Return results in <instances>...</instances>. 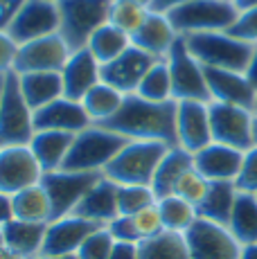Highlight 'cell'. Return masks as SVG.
<instances>
[{"label": "cell", "mask_w": 257, "mask_h": 259, "mask_svg": "<svg viewBox=\"0 0 257 259\" xmlns=\"http://www.w3.org/2000/svg\"><path fill=\"white\" fill-rule=\"evenodd\" d=\"M176 111L179 102H147L136 93L126 95L120 111L111 119L100 122V126L115 131L128 140H156L167 147H179L176 133Z\"/></svg>", "instance_id": "6da1fadb"}, {"label": "cell", "mask_w": 257, "mask_h": 259, "mask_svg": "<svg viewBox=\"0 0 257 259\" xmlns=\"http://www.w3.org/2000/svg\"><path fill=\"white\" fill-rule=\"evenodd\" d=\"M128 142L131 140L120 133L108 131L100 124H91L75 136V142H72L61 169L63 171H104V167Z\"/></svg>", "instance_id": "7a4b0ae2"}, {"label": "cell", "mask_w": 257, "mask_h": 259, "mask_svg": "<svg viewBox=\"0 0 257 259\" xmlns=\"http://www.w3.org/2000/svg\"><path fill=\"white\" fill-rule=\"evenodd\" d=\"M187 50L192 57L205 68H221V70L246 72L255 46L232 36L230 32H201L185 36Z\"/></svg>", "instance_id": "3957f363"}, {"label": "cell", "mask_w": 257, "mask_h": 259, "mask_svg": "<svg viewBox=\"0 0 257 259\" xmlns=\"http://www.w3.org/2000/svg\"><path fill=\"white\" fill-rule=\"evenodd\" d=\"M172 147L156 140H131L104 167V176L117 185H149L165 153Z\"/></svg>", "instance_id": "277c9868"}, {"label": "cell", "mask_w": 257, "mask_h": 259, "mask_svg": "<svg viewBox=\"0 0 257 259\" xmlns=\"http://www.w3.org/2000/svg\"><path fill=\"white\" fill-rule=\"evenodd\" d=\"M59 34L70 52L83 50L91 36L108 23L111 0H57Z\"/></svg>", "instance_id": "5b68a950"}, {"label": "cell", "mask_w": 257, "mask_h": 259, "mask_svg": "<svg viewBox=\"0 0 257 259\" xmlns=\"http://www.w3.org/2000/svg\"><path fill=\"white\" fill-rule=\"evenodd\" d=\"M181 36L201 32H228L239 18V9L226 0H190L165 14Z\"/></svg>", "instance_id": "8992f818"}, {"label": "cell", "mask_w": 257, "mask_h": 259, "mask_svg": "<svg viewBox=\"0 0 257 259\" xmlns=\"http://www.w3.org/2000/svg\"><path fill=\"white\" fill-rule=\"evenodd\" d=\"M36 133L34 111L23 97L21 81L14 70L5 72L3 104H0V147H23Z\"/></svg>", "instance_id": "52a82bcc"}, {"label": "cell", "mask_w": 257, "mask_h": 259, "mask_svg": "<svg viewBox=\"0 0 257 259\" xmlns=\"http://www.w3.org/2000/svg\"><path fill=\"white\" fill-rule=\"evenodd\" d=\"M165 61H167V68H169L172 95H174L176 102H185V99H194V102H205V104L212 102L203 66L187 50L185 36L179 34L172 50L167 52Z\"/></svg>", "instance_id": "ba28073f"}, {"label": "cell", "mask_w": 257, "mask_h": 259, "mask_svg": "<svg viewBox=\"0 0 257 259\" xmlns=\"http://www.w3.org/2000/svg\"><path fill=\"white\" fill-rule=\"evenodd\" d=\"M102 176L104 171H63V169L43 174L41 185L46 187L48 196H50L52 221L72 214V210L79 205V201L86 196L88 189Z\"/></svg>", "instance_id": "9c48e42d"}, {"label": "cell", "mask_w": 257, "mask_h": 259, "mask_svg": "<svg viewBox=\"0 0 257 259\" xmlns=\"http://www.w3.org/2000/svg\"><path fill=\"white\" fill-rule=\"evenodd\" d=\"M210 131H212V142L228 144L239 151H248L255 147L253 142V124H255V113L250 108L232 106L224 102H210Z\"/></svg>", "instance_id": "30bf717a"}, {"label": "cell", "mask_w": 257, "mask_h": 259, "mask_svg": "<svg viewBox=\"0 0 257 259\" xmlns=\"http://www.w3.org/2000/svg\"><path fill=\"white\" fill-rule=\"evenodd\" d=\"M185 243L192 259H239L241 252V243L228 228L201 217L185 232Z\"/></svg>", "instance_id": "8fae6325"}, {"label": "cell", "mask_w": 257, "mask_h": 259, "mask_svg": "<svg viewBox=\"0 0 257 259\" xmlns=\"http://www.w3.org/2000/svg\"><path fill=\"white\" fill-rule=\"evenodd\" d=\"M70 48L61 38V34H50V36L36 38L18 46L16 61H14V72L27 74V72H61L63 66L70 59Z\"/></svg>", "instance_id": "7c38bea8"}, {"label": "cell", "mask_w": 257, "mask_h": 259, "mask_svg": "<svg viewBox=\"0 0 257 259\" xmlns=\"http://www.w3.org/2000/svg\"><path fill=\"white\" fill-rule=\"evenodd\" d=\"M7 34L18 43H29L36 38L59 34V7L52 0H25L14 16Z\"/></svg>", "instance_id": "4fadbf2b"}, {"label": "cell", "mask_w": 257, "mask_h": 259, "mask_svg": "<svg viewBox=\"0 0 257 259\" xmlns=\"http://www.w3.org/2000/svg\"><path fill=\"white\" fill-rule=\"evenodd\" d=\"M43 169L34 158L29 144L23 147H0V192L18 194L21 189L41 183Z\"/></svg>", "instance_id": "5bb4252c"}, {"label": "cell", "mask_w": 257, "mask_h": 259, "mask_svg": "<svg viewBox=\"0 0 257 259\" xmlns=\"http://www.w3.org/2000/svg\"><path fill=\"white\" fill-rule=\"evenodd\" d=\"M156 61H160L154 54L145 52V50L131 46L117 59L104 63L102 66V81L113 86L115 91H120L122 95H131L138 91L140 81L145 79V74L151 70Z\"/></svg>", "instance_id": "9a60e30c"}, {"label": "cell", "mask_w": 257, "mask_h": 259, "mask_svg": "<svg viewBox=\"0 0 257 259\" xmlns=\"http://www.w3.org/2000/svg\"><path fill=\"white\" fill-rule=\"evenodd\" d=\"M100 228H104L102 223L88 221V219L75 217V214L57 219V221L48 223L41 255H77L81 243Z\"/></svg>", "instance_id": "2e32d148"}, {"label": "cell", "mask_w": 257, "mask_h": 259, "mask_svg": "<svg viewBox=\"0 0 257 259\" xmlns=\"http://www.w3.org/2000/svg\"><path fill=\"white\" fill-rule=\"evenodd\" d=\"M176 133H179V147L185 151L196 153L212 142L210 131V108L205 102L185 99L179 102L176 111Z\"/></svg>", "instance_id": "e0dca14e"}, {"label": "cell", "mask_w": 257, "mask_h": 259, "mask_svg": "<svg viewBox=\"0 0 257 259\" xmlns=\"http://www.w3.org/2000/svg\"><path fill=\"white\" fill-rule=\"evenodd\" d=\"M63 79V97L72 99V102H81L88 95V91L102 81V63L93 57L88 48L77 50L70 54L68 63L61 70Z\"/></svg>", "instance_id": "ac0fdd59"}, {"label": "cell", "mask_w": 257, "mask_h": 259, "mask_svg": "<svg viewBox=\"0 0 257 259\" xmlns=\"http://www.w3.org/2000/svg\"><path fill=\"white\" fill-rule=\"evenodd\" d=\"M86 108L81 102H72L68 97H59L50 102L48 106L34 111V128L36 131H66V133H79L91 126Z\"/></svg>", "instance_id": "d6986e66"}, {"label": "cell", "mask_w": 257, "mask_h": 259, "mask_svg": "<svg viewBox=\"0 0 257 259\" xmlns=\"http://www.w3.org/2000/svg\"><path fill=\"white\" fill-rule=\"evenodd\" d=\"M203 72H205L207 91H210L212 102H224V104H232V106H241L253 111L257 93L253 91V86H250V81L246 79L244 72L205 68V66H203Z\"/></svg>", "instance_id": "ffe728a7"}, {"label": "cell", "mask_w": 257, "mask_h": 259, "mask_svg": "<svg viewBox=\"0 0 257 259\" xmlns=\"http://www.w3.org/2000/svg\"><path fill=\"white\" fill-rule=\"evenodd\" d=\"M241 162H244V151L219 142H210L207 147L194 153V167L210 183L215 181L235 183L237 176H239Z\"/></svg>", "instance_id": "44dd1931"}, {"label": "cell", "mask_w": 257, "mask_h": 259, "mask_svg": "<svg viewBox=\"0 0 257 259\" xmlns=\"http://www.w3.org/2000/svg\"><path fill=\"white\" fill-rule=\"evenodd\" d=\"M117 189H120L117 183L102 176L95 185L88 189L86 196L79 201V205L72 210V214L106 226L115 217H120V212H117Z\"/></svg>", "instance_id": "7402d4cb"}, {"label": "cell", "mask_w": 257, "mask_h": 259, "mask_svg": "<svg viewBox=\"0 0 257 259\" xmlns=\"http://www.w3.org/2000/svg\"><path fill=\"white\" fill-rule=\"evenodd\" d=\"M176 38H179V34L172 27L169 18L165 14L149 12V16L145 18L140 29L131 36V46L145 50V52L154 54L158 59H165Z\"/></svg>", "instance_id": "603a6c76"}, {"label": "cell", "mask_w": 257, "mask_h": 259, "mask_svg": "<svg viewBox=\"0 0 257 259\" xmlns=\"http://www.w3.org/2000/svg\"><path fill=\"white\" fill-rule=\"evenodd\" d=\"M75 136L77 133H66V131H36L34 133L29 149H32L34 158L41 165L43 174L61 169L72 142H75Z\"/></svg>", "instance_id": "cb8c5ba5"}, {"label": "cell", "mask_w": 257, "mask_h": 259, "mask_svg": "<svg viewBox=\"0 0 257 259\" xmlns=\"http://www.w3.org/2000/svg\"><path fill=\"white\" fill-rule=\"evenodd\" d=\"M46 232H48V223H32V221H21V219H12L7 226H3L5 246L12 248L14 252L23 255L25 259H34L41 255Z\"/></svg>", "instance_id": "d4e9b609"}, {"label": "cell", "mask_w": 257, "mask_h": 259, "mask_svg": "<svg viewBox=\"0 0 257 259\" xmlns=\"http://www.w3.org/2000/svg\"><path fill=\"white\" fill-rule=\"evenodd\" d=\"M192 167H194V153L185 151L183 147H172L160 160V165L154 174V181H151V189H154L158 201L165 196H172L176 189V183Z\"/></svg>", "instance_id": "484cf974"}, {"label": "cell", "mask_w": 257, "mask_h": 259, "mask_svg": "<svg viewBox=\"0 0 257 259\" xmlns=\"http://www.w3.org/2000/svg\"><path fill=\"white\" fill-rule=\"evenodd\" d=\"M21 91L32 111L48 106L54 99L63 97V79L61 72H27L18 74Z\"/></svg>", "instance_id": "4316f807"}, {"label": "cell", "mask_w": 257, "mask_h": 259, "mask_svg": "<svg viewBox=\"0 0 257 259\" xmlns=\"http://www.w3.org/2000/svg\"><path fill=\"white\" fill-rule=\"evenodd\" d=\"M237 185L230 181H215L210 183L205 198L201 201V205L196 207L201 219H207L212 223H219V226L228 228L232 207H235V198H237Z\"/></svg>", "instance_id": "83f0119b"}, {"label": "cell", "mask_w": 257, "mask_h": 259, "mask_svg": "<svg viewBox=\"0 0 257 259\" xmlns=\"http://www.w3.org/2000/svg\"><path fill=\"white\" fill-rule=\"evenodd\" d=\"M12 205H14V219L32 221V223H50L52 221V203H50V196H48L46 187H43L41 183L14 194Z\"/></svg>", "instance_id": "f1b7e54d"}, {"label": "cell", "mask_w": 257, "mask_h": 259, "mask_svg": "<svg viewBox=\"0 0 257 259\" xmlns=\"http://www.w3.org/2000/svg\"><path fill=\"white\" fill-rule=\"evenodd\" d=\"M228 230L241 246L257 243V194L237 192Z\"/></svg>", "instance_id": "f546056e"}, {"label": "cell", "mask_w": 257, "mask_h": 259, "mask_svg": "<svg viewBox=\"0 0 257 259\" xmlns=\"http://www.w3.org/2000/svg\"><path fill=\"white\" fill-rule=\"evenodd\" d=\"M126 95H122L120 91H115L113 86L100 81L93 91H88V95L81 99V106L86 108L88 117H91L93 124L106 122L120 111L122 102H124Z\"/></svg>", "instance_id": "4dcf8cb0"}, {"label": "cell", "mask_w": 257, "mask_h": 259, "mask_svg": "<svg viewBox=\"0 0 257 259\" xmlns=\"http://www.w3.org/2000/svg\"><path fill=\"white\" fill-rule=\"evenodd\" d=\"M86 48L91 50L93 57L104 66V63L117 59L126 48H131V36H128L126 32H122V29H117L115 25L104 23L91 36V41H88Z\"/></svg>", "instance_id": "1f68e13d"}, {"label": "cell", "mask_w": 257, "mask_h": 259, "mask_svg": "<svg viewBox=\"0 0 257 259\" xmlns=\"http://www.w3.org/2000/svg\"><path fill=\"white\" fill-rule=\"evenodd\" d=\"M158 205V212H160V219H162V226H165L167 232H179V235H185L194 221L199 219V212L192 203H187L185 198L176 196H165L156 203Z\"/></svg>", "instance_id": "d6a6232c"}, {"label": "cell", "mask_w": 257, "mask_h": 259, "mask_svg": "<svg viewBox=\"0 0 257 259\" xmlns=\"http://www.w3.org/2000/svg\"><path fill=\"white\" fill-rule=\"evenodd\" d=\"M138 255L140 259H192L185 243V235L167 230L158 237L138 243Z\"/></svg>", "instance_id": "836d02e7"}, {"label": "cell", "mask_w": 257, "mask_h": 259, "mask_svg": "<svg viewBox=\"0 0 257 259\" xmlns=\"http://www.w3.org/2000/svg\"><path fill=\"white\" fill-rule=\"evenodd\" d=\"M136 95L147 99V102H169V99H174V95H172L169 68H167L165 59H160V61H156L151 66V70L145 74V79L138 86Z\"/></svg>", "instance_id": "e575fe53"}, {"label": "cell", "mask_w": 257, "mask_h": 259, "mask_svg": "<svg viewBox=\"0 0 257 259\" xmlns=\"http://www.w3.org/2000/svg\"><path fill=\"white\" fill-rule=\"evenodd\" d=\"M149 16V9L142 5L128 3V0H111V9H108V23L115 25L117 29L126 32L128 36L140 29L145 18Z\"/></svg>", "instance_id": "d590c367"}, {"label": "cell", "mask_w": 257, "mask_h": 259, "mask_svg": "<svg viewBox=\"0 0 257 259\" xmlns=\"http://www.w3.org/2000/svg\"><path fill=\"white\" fill-rule=\"evenodd\" d=\"M158 198L149 185H120L117 189V212L120 217H133V214L156 205Z\"/></svg>", "instance_id": "8d00e7d4"}, {"label": "cell", "mask_w": 257, "mask_h": 259, "mask_svg": "<svg viewBox=\"0 0 257 259\" xmlns=\"http://www.w3.org/2000/svg\"><path fill=\"white\" fill-rule=\"evenodd\" d=\"M207 189H210V181H207L196 167H192V169H187V171L181 176V181L176 183L174 194L181 198H185V201L192 203L194 207H199L201 201L205 198Z\"/></svg>", "instance_id": "74e56055"}, {"label": "cell", "mask_w": 257, "mask_h": 259, "mask_svg": "<svg viewBox=\"0 0 257 259\" xmlns=\"http://www.w3.org/2000/svg\"><path fill=\"white\" fill-rule=\"evenodd\" d=\"M113 246H115V239L104 226L81 243V248L77 250V259H111Z\"/></svg>", "instance_id": "f35d334b"}, {"label": "cell", "mask_w": 257, "mask_h": 259, "mask_svg": "<svg viewBox=\"0 0 257 259\" xmlns=\"http://www.w3.org/2000/svg\"><path fill=\"white\" fill-rule=\"evenodd\" d=\"M131 219H133V223H136V230H138V235H140V241L158 237L160 232H165V226H162L158 205H151V207H147V210L133 214Z\"/></svg>", "instance_id": "ab89813d"}, {"label": "cell", "mask_w": 257, "mask_h": 259, "mask_svg": "<svg viewBox=\"0 0 257 259\" xmlns=\"http://www.w3.org/2000/svg\"><path fill=\"white\" fill-rule=\"evenodd\" d=\"M235 185L239 192L257 194V144L250 147L248 151H244V162H241Z\"/></svg>", "instance_id": "60d3db41"}, {"label": "cell", "mask_w": 257, "mask_h": 259, "mask_svg": "<svg viewBox=\"0 0 257 259\" xmlns=\"http://www.w3.org/2000/svg\"><path fill=\"white\" fill-rule=\"evenodd\" d=\"M228 32L232 34V36L241 38V41L257 46V7L239 12V18H237L235 25H232Z\"/></svg>", "instance_id": "b9f144b4"}, {"label": "cell", "mask_w": 257, "mask_h": 259, "mask_svg": "<svg viewBox=\"0 0 257 259\" xmlns=\"http://www.w3.org/2000/svg\"><path fill=\"white\" fill-rule=\"evenodd\" d=\"M106 230L111 232L115 241L140 243V235H138L136 223H133L131 217H115L111 223H106Z\"/></svg>", "instance_id": "7bdbcfd3"}, {"label": "cell", "mask_w": 257, "mask_h": 259, "mask_svg": "<svg viewBox=\"0 0 257 259\" xmlns=\"http://www.w3.org/2000/svg\"><path fill=\"white\" fill-rule=\"evenodd\" d=\"M16 54H18V43L7 32H0V74L14 70Z\"/></svg>", "instance_id": "ee69618b"}, {"label": "cell", "mask_w": 257, "mask_h": 259, "mask_svg": "<svg viewBox=\"0 0 257 259\" xmlns=\"http://www.w3.org/2000/svg\"><path fill=\"white\" fill-rule=\"evenodd\" d=\"M23 5H25V0H0V32H7V27L12 25L14 16Z\"/></svg>", "instance_id": "f6af8a7d"}, {"label": "cell", "mask_w": 257, "mask_h": 259, "mask_svg": "<svg viewBox=\"0 0 257 259\" xmlns=\"http://www.w3.org/2000/svg\"><path fill=\"white\" fill-rule=\"evenodd\" d=\"M111 259H140V255H138V243L115 241L113 252H111Z\"/></svg>", "instance_id": "bcb514c9"}, {"label": "cell", "mask_w": 257, "mask_h": 259, "mask_svg": "<svg viewBox=\"0 0 257 259\" xmlns=\"http://www.w3.org/2000/svg\"><path fill=\"white\" fill-rule=\"evenodd\" d=\"M14 219V205H12V196L0 192V228L7 226Z\"/></svg>", "instance_id": "7dc6e473"}, {"label": "cell", "mask_w": 257, "mask_h": 259, "mask_svg": "<svg viewBox=\"0 0 257 259\" xmlns=\"http://www.w3.org/2000/svg\"><path fill=\"white\" fill-rule=\"evenodd\" d=\"M190 3V0H154L149 7V12H156V14H169L172 9L181 7V5Z\"/></svg>", "instance_id": "c3c4849f"}, {"label": "cell", "mask_w": 257, "mask_h": 259, "mask_svg": "<svg viewBox=\"0 0 257 259\" xmlns=\"http://www.w3.org/2000/svg\"><path fill=\"white\" fill-rule=\"evenodd\" d=\"M246 79L250 81V86H253V91L257 93V46H255V52H253V59H250L248 68H246Z\"/></svg>", "instance_id": "681fc988"}, {"label": "cell", "mask_w": 257, "mask_h": 259, "mask_svg": "<svg viewBox=\"0 0 257 259\" xmlns=\"http://www.w3.org/2000/svg\"><path fill=\"white\" fill-rule=\"evenodd\" d=\"M239 259H257V243H248V246H241Z\"/></svg>", "instance_id": "f907efd6"}, {"label": "cell", "mask_w": 257, "mask_h": 259, "mask_svg": "<svg viewBox=\"0 0 257 259\" xmlns=\"http://www.w3.org/2000/svg\"><path fill=\"white\" fill-rule=\"evenodd\" d=\"M0 259H25V257H23V255H18V252H14L12 248H7V246H5L3 250H0Z\"/></svg>", "instance_id": "816d5d0a"}, {"label": "cell", "mask_w": 257, "mask_h": 259, "mask_svg": "<svg viewBox=\"0 0 257 259\" xmlns=\"http://www.w3.org/2000/svg\"><path fill=\"white\" fill-rule=\"evenodd\" d=\"M235 7L239 9V12H246V9H250V7H257V0H237Z\"/></svg>", "instance_id": "f5cc1de1"}, {"label": "cell", "mask_w": 257, "mask_h": 259, "mask_svg": "<svg viewBox=\"0 0 257 259\" xmlns=\"http://www.w3.org/2000/svg\"><path fill=\"white\" fill-rule=\"evenodd\" d=\"M34 259H77V255H38Z\"/></svg>", "instance_id": "db71d44e"}, {"label": "cell", "mask_w": 257, "mask_h": 259, "mask_svg": "<svg viewBox=\"0 0 257 259\" xmlns=\"http://www.w3.org/2000/svg\"><path fill=\"white\" fill-rule=\"evenodd\" d=\"M128 3H136V5H142V7H147V9H149V7H151V3H154V0H128Z\"/></svg>", "instance_id": "11a10c76"}, {"label": "cell", "mask_w": 257, "mask_h": 259, "mask_svg": "<svg viewBox=\"0 0 257 259\" xmlns=\"http://www.w3.org/2000/svg\"><path fill=\"white\" fill-rule=\"evenodd\" d=\"M3 88H5V74H0V104H3Z\"/></svg>", "instance_id": "9f6ffc18"}, {"label": "cell", "mask_w": 257, "mask_h": 259, "mask_svg": "<svg viewBox=\"0 0 257 259\" xmlns=\"http://www.w3.org/2000/svg\"><path fill=\"white\" fill-rule=\"evenodd\" d=\"M253 142L257 144V117H255V124H253Z\"/></svg>", "instance_id": "6f0895ef"}, {"label": "cell", "mask_w": 257, "mask_h": 259, "mask_svg": "<svg viewBox=\"0 0 257 259\" xmlns=\"http://www.w3.org/2000/svg\"><path fill=\"white\" fill-rule=\"evenodd\" d=\"M5 248V235H3V228H0V250Z\"/></svg>", "instance_id": "680465c9"}, {"label": "cell", "mask_w": 257, "mask_h": 259, "mask_svg": "<svg viewBox=\"0 0 257 259\" xmlns=\"http://www.w3.org/2000/svg\"><path fill=\"white\" fill-rule=\"evenodd\" d=\"M253 113H255V117H257V97H255V106H253Z\"/></svg>", "instance_id": "91938a15"}, {"label": "cell", "mask_w": 257, "mask_h": 259, "mask_svg": "<svg viewBox=\"0 0 257 259\" xmlns=\"http://www.w3.org/2000/svg\"><path fill=\"white\" fill-rule=\"evenodd\" d=\"M226 3H232V5H235V3H237V0H226Z\"/></svg>", "instance_id": "94428289"}, {"label": "cell", "mask_w": 257, "mask_h": 259, "mask_svg": "<svg viewBox=\"0 0 257 259\" xmlns=\"http://www.w3.org/2000/svg\"><path fill=\"white\" fill-rule=\"evenodd\" d=\"M52 3H57V0H52Z\"/></svg>", "instance_id": "6125c7cd"}]
</instances>
